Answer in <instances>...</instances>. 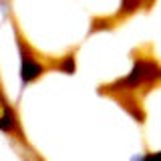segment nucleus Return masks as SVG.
<instances>
[{"instance_id": "nucleus-1", "label": "nucleus", "mask_w": 161, "mask_h": 161, "mask_svg": "<svg viewBox=\"0 0 161 161\" xmlns=\"http://www.w3.org/2000/svg\"><path fill=\"white\" fill-rule=\"evenodd\" d=\"M42 70H44V67H42V64H40L38 60L32 57V54H28L26 50L22 48V67H20V75H22V83L26 85V83H30V80L38 79L40 75H42Z\"/></svg>"}, {"instance_id": "nucleus-2", "label": "nucleus", "mask_w": 161, "mask_h": 161, "mask_svg": "<svg viewBox=\"0 0 161 161\" xmlns=\"http://www.w3.org/2000/svg\"><path fill=\"white\" fill-rule=\"evenodd\" d=\"M141 161H161V151H157V153H149V155H145Z\"/></svg>"}]
</instances>
